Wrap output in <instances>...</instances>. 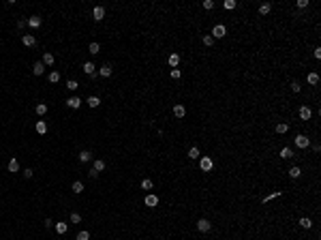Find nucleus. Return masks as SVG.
Returning a JSON list of instances; mask_svg holds the SVG:
<instances>
[{
    "mask_svg": "<svg viewBox=\"0 0 321 240\" xmlns=\"http://www.w3.org/2000/svg\"><path fill=\"white\" fill-rule=\"evenodd\" d=\"M178 64H180V56H178V54H171V56H169V67L176 69Z\"/></svg>",
    "mask_w": 321,
    "mask_h": 240,
    "instance_id": "4468645a",
    "label": "nucleus"
},
{
    "mask_svg": "<svg viewBox=\"0 0 321 240\" xmlns=\"http://www.w3.org/2000/svg\"><path fill=\"white\" fill-rule=\"evenodd\" d=\"M199 167H201L203 172H210V169H212V159H210V156H203L201 161H199Z\"/></svg>",
    "mask_w": 321,
    "mask_h": 240,
    "instance_id": "7ed1b4c3",
    "label": "nucleus"
},
{
    "mask_svg": "<svg viewBox=\"0 0 321 240\" xmlns=\"http://www.w3.org/2000/svg\"><path fill=\"white\" fill-rule=\"evenodd\" d=\"M225 35H227V28L223 24H216L212 28V35H210V36H212V39H223Z\"/></svg>",
    "mask_w": 321,
    "mask_h": 240,
    "instance_id": "f257e3e1",
    "label": "nucleus"
},
{
    "mask_svg": "<svg viewBox=\"0 0 321 240\" xmlns=\"http://www.w3.org/2000/svg\"><path fill=\"white\" fill-rule=\"evenodd\" d=\"M189 156H190V159H199V148H190Z\"/></svg>",
    "mask_w": 321,
    "mask_h": 240,
    "instance_id": "f704fd0d",
    "label": "nucleus"
},
{
    "mask_svg": "<svg viewBox=\"0 0 321 240\" xmlns=\"http://www.w3.org/2000/svg\"><path fill=\"white\" fill-rule=\"evenodd\" d=\"M281 156H283V159H289V156H293V152H291V148H287V146H285V148L281 150Z\"/></svg>",
    "mask_w": 321,
    "mask_h": 240,
    "instance_id": "7c9ffc66",
    "label": "nucleus"
},
{
    "mask_svg": "<svg viewBox=\"0 0 321 240\" xmlns=\"http://www.w3.org/2000/svg\"><path fill=\"white\" fill-rule=\"evenodd\" d=\"M71 189H73V193H82V191H83V184H82V182H79V180H75V182H73V187H71Z\"/></svg>",
    "mask_w": 321,
    "mask_h": 240,
    "instance_id": "cd10ccee",
    "label": "nucleus"
},
{
    "mask_svg": "<svg viewBox=\"0 0 321 240\" xmlns=\"http://www.w3.org/2000/svg\"><path fill=\"white\" fill-rule=\"evenodd\" d=\"M32 71H35V75H43V73H45V64H43V62H35Z\"/></svg>",
    "mask_w": 321,
    "mask_h": 240,
    "instance_id": "9d476101",
    "label": "nucleus"
},
{
    "mask_svg": "<svg viewBox=\"0 0 321 240\" xmlns=\"http://www.w3.org/2000/svg\"><path fill=\"white\" fill-rule=\"evenodd\" d=\"M92 17H94L96 22H101V19L105 17V9H103V7H94V11H92Z\"/></svg>",
    "mask_w": 321,
    "mask_h": 240,
    "instance_id": "423d86ee",
    "label": "nucleus"
},
{
    "mask_svg": "<svg viewBox=\"0 0 321 240\" xmlns=\"http://www.w3.org/2000/svg\"><path fill=\"white\" fill-rule=\"evenodd\" d=\"M203 9H208V11L214 9V2H212V0H203Z\"/></svg>",
    "mask_w": 321,
    "mask_h": 240,
    "instance_id": "ea45409f",
    "label": "nucleus"
},
{
    "mask_svg": "<svg viewBox=\"0 0 321 240\" xmlns=\"http://www.w3.org/2000/svg\"><path fill=\"white\" fill-rule=\"evenodd\" d=\"M67 88H69V90H77V88H79V84H77L75 79H69V82H67Z\"/></svg>",
    "mask_w": 321,
    "mask_h": 240,
    "instance_id": "473e14b6",
    "label": "nucleus"
},
{
    "mask_svg": "<svg viewBox=\"0 0 321 240\" xmlns=\"http://www.w3.org/2000/svg\"><path fill=\"white\" fill-rule=\"evenodd\" d=\"M24 45L32 47V45H36V39H35L32 35H24Z\"/></svg>",
    "mask_w": 321,
    "mask_h": 240,
    "instance_id": "2eb2a0df",
    "label": "nucleus"
},
{
    "mask_svg": "<svg viewBox=\"0 0 321 240\" xmlns=\"http://www.w3.org/2000/svg\"><path fill=\"white\" fill-rule=\"evenodd\" d=\"M92 169H94L96 174H99V172H103V169H105V161H103V159H96L94 165H92Z\"/></svg>",
    "mask_w": 321,
    "mask_h": 240,
    "instance_id": "9b49d317",
    "label": "nucleus"
},
{
    "mask_svg": "<svg viewBox=\"0 0 321 240\" xmlns=\"http://www.w3.org/2000/svg\"><path fill=\"white\" fill-rule=\"evenodd\" d=\"M152 187H154V184H152V180H148V178H146V180L142 182V189H146V191H150Z\"/></svg>",
    "mask_w": 321,
    "mask_h": 240,
    "instance_id": "72a5a7b5",
    "label": "nucleus"
},
{
    "mask_svg": "<svg viewBox=\"0 0 321 240\" xmlns=\"http://www.w3.org/2000/svg\"><path fill=\"white\" fill-rule=\"evenodd\" d=\"M300 88H302V86L297 84V82H291V90H293V92H300Z\"/></svg>",
    "mask_w": 321,
    "mask_h": 240,
    "instance_id": "37998d69",
    "label": "nucleus"
},
{
    "mask_svg": "<svg viewBox=\"0 0 321 240\" xmlns=\"http://www.w3.org/2000/svg\"><path fill=\"white\" fill-rule=\"evenodd\" d=\"M67 105H69L71 109H77L79 105H82V99H79V96H71V99L67 101Z\"/></svg>",
    "mask_w": 321,
    "mask_h": 240,
    "instance_id": "0eeeda50",
    "label": "nucleus"
},
{
    "mask_svg": "<svg viewBox=\"0 0 321 240\" xmlns=\"http://www.w3.org/2000/svg\"><path fill=\"white\" fill-rule=\"evenodd\" d=\"M306 79H308V84H313V86L319 84V75H317V73H308V75H306Z\"/></svg>",
    "mask_w": 321,
    "mask_h": 240,
    "instance_id": "f3484780",
    "label": "nucleus"
},
{
    "mask_svg": "<svg viewBox=\"0 0 321 240\" xmlns=\"http://www.w3.org/2000/svg\"><path fill=\"white\" fill-rule=\"evenodd\" d=\"M54 227H56V232H58V234H67V229H69V225L60 221V223H56V225H54Z\"/></svg>",
    "mask_w": 321,
    "mask_h": 240,
    "instance_id": "aec40b11",
    "label": "nucleus"
},
{
    "mask_svg": "<svg viewBox=\"0 0 321 240\" xmlns=\"http://www.w3.org/2000/svg\"><path fill=\"white\" fill-rule=\"evenodd\" d=\"M310 116H313L310 107H308V105H302V107H300V118H302V120H310Z\"/></svg>",
    "mask_w": 321,
    "mask_h": 240,
    "instance_id": "39448f33",
    "label": "nucleus"
},
{
    "mask_svg": "<svg viewBox=\"0 0 321 240\" xmlns=\"http://www.w3.org/2000/svg\"><path fill=\"white\" fill-rule=\"evenodd\" d=\"M83 73H86V75H94V64H92V62H86V64H83Z\"/></svg>",
    "mask_w": 321,
    "mask_h": 240,
    "instance_id": "412c9836",
    "label": "nucleus"
},
{
    "mask_svg": "<svg viewBox=\"0 0 321 240\" xmlns=\"http://www.w3.org/2000/svg\"><path fill=\"white\" fill-rule=\"evenodd\" d=\"M35 112H36V114H39V116H45V114H47V105H43V103H39V105H36V107H35Z\"/></svg>",
    "mask_w": 321,
    "mask_h": 240,
    "instance_id": "5701e85b",
    "label": "nucleus"
},
{
    "mask_svg": "<svg viewBox=\"0 0 321 240\" xmlns=\"http://www.w3.org/2000/svg\"><path fill=\"white\" fill-rule=\"evenodd\" d=\"M278 195H281V191H274V193H270L268 197H263V204H265V202H270V199H274V197H278Z\"/></svg>",
    "mask_w": 321,
    "mask_h": 240,
    "instance_id": "e433bc0d",
    "label": "nucleus"
},
{
    "mask_svg": "<svg viewBox=\"0 0 321 240\" xmlns=\"http://www.w3.org/2000/svg\"><path fill=\"white\" fill-rule=\"evenodd\" d=\"M88 49H90V54H99L101 45H99V43H90V47H88Z\"/></svg>",
    "mask_w": 321,
    "mask_h": 240,
    "instance_id": "c9c22d12",
    "label": "nucleus"
},
{
    "mask_svg": "<svg viewBox=\"0 0 321 240\" xmlns=\"http://www.w3.org/2000/svg\"><path fill=\"white\" fill-rule=\"evenodd\" d=\"M56 82H60V73L58 71H51V73H49V84H56Z\"/></svg>",
    "mask_w": 321,
    "mask_h": 240,
    "instance_id": "bb28decb",
    "label": "nucleus"
},
{
    "mask_svg": "<svg viewBox=\"0 0 321 240\" xmlns=\"http://www.w3.org/2000/svg\"><path fill=\"white\" fill-rule=\"evenodd\" d=\"M225 9H236V0H225Z\"/></svg>",
    "mask_w": 321,
    "mask_h": 240,
    "instance_id": "a19ab883",
    "label": "nucleus"
},
{
    "mask_svg": "<svg viewBox=\"0 0 321 240\" xmlns=\"http://www.w3.org/2000/svg\"><path fill=\"white\" fill-rule=\"evenodd\" d=\"M79 221H82V215L73 212V215H71V223H79Z\"/></svg>",
    "mask_w": 321,
    "mask_h": 240,
    "instance_id": "58836bf2",
    "label": "nucleus"
},
{
    "mask_svg": "<svg viewBox=\"0 0 321 240\" xmlns=\"http://www.w3.org/2000/svg\"><path fill=\"white\" fill-rule=\"evenodd\" d=\"M184 114H186L184 105H174V116L176 118H184Z\"/></svg>",
    "mask_w": 321,
    "mask_h": 240,
    "instance_id": "1a4fd4ad",
    "label": "nucleus"
},
{
    "mask_svg": "<svg viewBox=\"0 0 321 240\" xmlns=\"http://www.w3.org/2000/svg\"><path fill=\"white\" fill-rule=\"evenodd\" d=\"M287 129H289V127H287L285 122H278V124H276V133H281V135L287 133Z\"/></svg>",
    "mask_w": 321,
    "mask_h": 240,
    "instance_id": "c85d7f7f",
    "label": "nucleus"
},
{
    "mask_svg": "<svg viewBox=\"0 0 321 240\" xmlns=\"http://www.w3.org/2000/svg\"><path fill=\"white\" fill-rule=\"evenodd\" d=\"M24 176L26 178H32V169H24Z\"/></svg>",
    "mask_w": 321,
    "mask_h": 240,
    "instance_id": "a18cd8bd",
    "label": "nucleus"
},
{
    "mask_svg": "<svg viewBox=\"0 0 321 240\" xmlns=\"http://www.w3.org/2000/svg\"><path fill=\"white\" fill-rule=\"evenodd\" d=\"M77 240H90V234L88 232H79L77 234Z\"/></svg>",
    "mask_w": 321,
    "mask_h": 240,
    "instance_id": "4c0bfd02",
    "label": "nucleus"
},
{
    "mask_svg": "<svg viewBox=\"0 0 321 240\" xmlns=\"http://www.w3.org/2000/svg\"><path fill=\"white\" fill-rule=\"evenodd\" d=\"M99 75H101V77H109V75H111V67H109V64H103V67L99 69Z\"/></svg>",
    "mask_w": 321,
    "mask_h": 240,
    "instance_id": "ddd939ff",
    "label": "nucleus"
},
{
    "mask_svg": "<svg viewBox=\"0 0 321 240\" xmlns=\"http://www.w3.org/2000/svg\"><path fill=\"white\" fill-rule=\"evenodd\" d=\"M36 133H41V135H43V133H47V124H45L43 120H39V122H36Z\"/></svg>",
    "mask_w": 321,
    "mask_h": 240,
    "instance_id": "4be33fe9",
    "label": "nucleus"
},
{
    "mask_svg": "<svg viewBox=\"0 0 321 240\" xmlns=\"http://www.w3.org/2000/svg\"><path fill=\"white\" fill-rule=\"evenodd\" d=\"M308 144H310V139L306 137V135H297V137H296V146H297V148H308Z\"/></svg>",
    "mask_w": 321,
    "mask_h": 240,
    "instance_id": "f03ea898",
    "label": "nucleus"
},
{
    "mask_svg": "<svg viewBox=\"0 0 321 240\" xmlns=\"http://www.w3.org/2000/svg\"><path fill=\"white\" fill-rule=\"evenodd\" d=\"M300 174H302V169L297 167V165H293V167L289 169V176H291V178H300Z\"/></svg>",
    "mask_w": 321,
    "mask_h": 240,
    "instance_id": "393cba45",
    "label": "nucleus"
},
{
    "mask_svg": "<svg viewBox=\"0 0 321 240\" xmlns=\"http://www.w3.org/2000/svg\"><path fill=\"white\" fill-rule=\"evenodd\" d=\"M210 227H212V225H210L208 219H199V221H197V229H199V232H210Z\"/></svg>",
    "mask_w": 321,
    "mask_h": 240,
    "instance_id": "20e7f679",
    "label": "nucleus"
},
{
    "mask_svg": "<svg viewBox=\"0 0 321 240\" xmlns=\"http://www.w3.org/2000/svg\"><path fill=\"white\" fill-rule=\"evenodd\" d=\"M270 11H272V7H270V4H268V2H265V4H261V7H259V13H261V15H268V13H270Z\"/></svg>",
    "mask_w": 321,
    "mask_h": 240,
    "instance_id": "c756f323",
    "label": "nucleus"
},
{
    "mask_svg": "<svg viewBox=\"0 0 321 240\" xmlns=\"http://www.w3.org/2000/svg\"><path fill=\"white\" fill-rule=\"evenodd\" d=\"M90 159H92V152H88V150H83V152H79V161H82V163H88Z\"/></svg>",
    "mask_w": 321,
    "mask_h": 240,
    "instance_id": "6ab92c4d",
    "label": "nucleus"
},
{
    "mask_svg": "<svg viewBox=\"0 0 321 240\" xmlns=\"http://www.w3.org/2000/svg\"><path fill=\"white\" fill-rule=\"evenodd\" d=\"M9 172H19V163H17V159H11V161H9Z\"/></svg>",
    "mask_w": 321,
    "mask_h": 240,
    "instance_id": "a878e982",
    "label": "nucleus"
},
{
    "mask_svg": "<svg viewBox=\"0 0 321 240\" xmlns=\"http://www.w3.org/2000/svg\"><path fill=\"white\" fill-rule=\"evenodd\" d=\"M156 204H158V197H156V195H152V193H150V195H146V206L154 208Z\"/></svg>",
    "mask_w": 321,
    "mask_h": 240,
    "instance_id": "6e6552de",
    "label": "nucleus"
},
{
    "mask_svg": "<svg viewBox=\"0 0 321 240\" xmlns=\"http://www.w3.org/2000/svg\"><path fill=\"white\" fill-rule=\"evenodd\" d=\"M43 64H54V54H49V52H45L43 54V60H41Z\"/></svg>",
    "mask_w": 321,
    "mask_h": 240,
    "instance_id": "a211bd4d",
    "label": "nucleus"
},
{
    "mask_svg": "<svg viewBox=\"0 0 321 240\" xmlns=\"http://www.w3.org/2000/svg\"><path fill=\"white\" fill-rule=\"evenodd\" d=\"M300 225H302L304 229H310L313 227V221H310L308 216H304V219H300Z\"/></svg>",
    "mask_w": 321,
    "mask_h": 240,
    "instance_id": "b1692460",
    "label": "nucleus"
},
{
    "mask_svg": "<svg viewBox=\"0 0 321 240\" xmlns=\"http://www.w3.org/2000/svg\"><path fill=\"white\" fill-rule=\"evenodd\" d=\"M203 45H206V47H212V45H214V39L210 35H206V36H203Z\"/></svg>",
    "mask_w": 321,
    "mask_h": 240,
    "instance_id": "2f4dec72",
    "label": "nucleus"
},
{
    "mask_svg": "<svg viewBox=\"0 0 321 240\" xmlns=\"http://www.w3.org/2000/svg\"><path fill=\"white\" fill-rule=\"evenodd\" d=\"M297 7H300V9H304V7H308V0H297Z\"/></svg>",
    "mask_w": 321,
    "mask_h": 240,
    "instance_id": "c03bdc74",
    "label": "nucleus"
},
{
    "mask_svg": "<svg viewBox=\"0 0 321 240\" xmlns=\"http://www.w3.org/2000/svg\"><path fill=\"white\" fill-rule=\"evenodd\" d=\"M171 77L174 79H180V69H171Z\"/></svg>",
    "mask_w": 321,
    "mask_h": 240,
    "instance_id": "79ce46f5",
    "label": "nucleus"
},
{
    "mask_svg": "<svg viewBox=\"0 0 321 240\" xmlns=\"http://www.w3.org/2000/svg\"><path fill=\"white\" fill-rule=\"evenodd\" d=\"M41 22H43V19H41L39 15H32V17L28 19V26H32V28H39V26H41Z\"/></svg>",
    "mask_w": 321,
    "mask_h": 240,
    "instance_id": "f8f14e48",
    "label": "nucleus"
},
{
    "mask_svg": "<svg viewBox=\"0 0 321 240\" xmlns=\"http://www.w3.org/2000/svg\"><path fill=\"white\" fill-rule=\"evenodd\" d=\"M86 103H88L90 107H99V105H101V99H99V96H88Z\"/></svg>",
    "mask_w": 321,
    "mask_h": 240,
    "instance_id": "dca6fc26",
    "label": "nucleus"
}]
</instances>
